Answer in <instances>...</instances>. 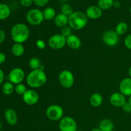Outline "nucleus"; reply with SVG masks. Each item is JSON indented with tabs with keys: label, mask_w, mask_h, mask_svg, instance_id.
I'll list each match as a JSON object with an SVG mask.
<instances>
[{
	"label": "nucleus",
	"mask_w": 131,
	"mask_h": 131,
	"mask_svg": "<svg viewBox=\"0 0 131 131\" xmlns=\"http://www.w3.org/2000/svg\"><path fill=\"white\" fill-rule=\"evenodd\" d=\"M10 35L14 43H23L29 38L30 30L26 24L24 23H17L12 28Z\"/></svg>",
	"instance_id": "f257e3e1"
},
{
	"label": "nucleus",
	"mask_w": 131,
	"mask_h": 131,
	"mask_svg": "<svg viewBox=\"0 0 131 131\" xmlns=\"http://www.w3.org/2000/svg\"><path fill=\"white\" fill-rule=\"evenodd\" d=\"M26 83L31 88H39L43 86L47 81V75L41 69L32 70L26 78Z\"/></svg>",
	"instance_id": "f03ea898"
},
{
	"label": "nucleus",
	"mask_w": 131,
	"mask_h": 131,
	"mask_svg": "<svg viewBox=\"0 0 131 131\" xmlns=\"http://www.w3.org/2000/svg\"><path fill=\"white\" fill-rule=\"evenodd\" d=\"M88 18L85 12L81 11L74 12L69 17L68 25L74 30H81L88 24Z\"/></svg>",
	"instance_id": "7ed1b4c3"
},
{
	"label": "nucleus",
	"mask_w": 131,
	"mask_h": 131,
	"mask_svg": "<svg viewBox=\"0 0 131 131\" xmlns=\"http://www.w3.org/2000/svg\"><path fill=\"white\" fill-rule=\"evenodd\" d=\"M26 20L30 25H40L44 20L43 12L38 8L31 9L26 14Z\"/></svg>",
	"instance_id": "20e7f679"
},
{
	"label": "nucleus",
	"mask_w": 131,
	"mask_h": 131,
	"mask_svg": "<svg viewBox=\"0 0 131 131\" xmlns=\"http://www.w3.org/2000/svg\"><path fill=\"white\" fill-rule=\"evenodd\" d=\"M47 117L52 121H60L63 117V109L61 106L52 104L48 106L46 111Z\"/></svg>",
	"instance_id": "39448f33"
},
{
	"label": "nucleus",
	"mask_w": 131,
	"mask_h": 131,
	"mask_svg": "<svg viewBox=\"0 0 131 131\" xmlns=\"http://www.w3.org/2000/svg\"><path fill=\"white\" fill-rule=\"evenodd\" d=\"M58 81L61 86L65 88H70L74 84V76L71 71L63 70L58 75Z\"/></svg>",
	"instance_id": "423d86ee"
},
{
	"label": "nucleus",
	"mask_w": 131,
	"mask_h": 131,
	"mask_svg": "<svg viewBox=\"0 0 131 131\" xmlns=\"http://www.w3.org/2000/svg\"><path fill=\"white\" fill-rule=\"evenodd\" d=\"M60 131H77L78 124L75 119L69 116H63L59 122Z\"/></svg>",
	"instance_id": "0eeeda50"
},
{
	"label": "nucleus",
	"mask_w": 131,
	"mask_h": 131,
	"mask_svg": "<svg viewBox=\"0 0 131 131\" xmlns=\"http://www.w3.org/2000/svg\"><path fill=\"white\" fill-rule=\"evenodd\" d=\"M47 44L52 49H61L66 46V38L61 33L54 34L49 38Z\"/></svg>",
	"instance_id": "6e6552de"
},
{
	"label": "nucleus",
	"mask_w": 131,
	"mask_h": 131,
	"mask_svg": "<svg viewBox=\"0 0 131 131\" xmlns=\"http://www.w3.org/2000/svg\"><path fill=\"white\" fill-rule=\"evenodd\" d=\"M26 74L24 70L19 67L14 68L8 73V78L10 83L14 84H18L23 83L25 79Z\"/></svg>",
	"instance_id": "1a4fd4ad"
},
{
	"label": "nucleus",
	"mask_w": 131,
	"mask_h": 131,
	"mask_svg": "<svg viewBox=\"0 0 131 131\" xmlns=\"http://www.w3.org/2000/svg\"><path fill=\"white\" fill-rule=\"evenodd\" d=\"M102 39L104 43L110 47H115L118 43L119 35L115 30H107L103 33Z\"/></svg>",
	"instance_id": "9d476101"
},
{
	"label": "nucleus",
	"mask_w": 131,
	"mask_h": 131,
	"mask_svg": "<svg viewBox=\"0 0 131 131\" xmlns=\"http://www.w3.org/2000/svg\"><path fill=\"white\" fill-rule=\"evenodd\" d=\"M23 102L28 106H33L38 103L39 101V95L33 89L27 90L23 96Z\"/></svg>",
	"instance_id": "9b49d317"
},
{
	"label": "nucleus",
	"mask_w": 131,
	"mask_h": 131,
	"mask_svg": "<svg viewBox=\"0 0 131 131\" xmlns=\"http://www.w3.org/2000/svg\"><path fill=\"white\" fill-rule=\"evenodd\" d=\"M110 102L114 107H122L126 101V97L120 92H115L110 97Z\"/></svg>",
	"instance_id": "f8f14e48"
},
{
	"label": "nucleus",
	"mask_w": 131,
	"mask_h": 131,
	"mask_svg": "<svg viewBox=\"0 0 131 131\" xmlns=\"http://www.w3.org/2000/svg\"><path fill=\"white\" fill-rule=\"evenodd\" d=\"M87 17L88 19L95 20L98 19L102 17L103 14V10L100 8L98 5H91L88 6L85 12Z\"/></svg>",
	"instance_id": "ddd939ff"
},
{
	"label": "nucleus",
	"mask_w": 131,
	"mask_h": 131,
	"mask_svg": "<svg viewBox=\"0 0 131 131\" xmlns=\"http://www.w3.org/2000/svg\"><path fill=\"white\" fill-rule=\"evenodd\" d=\"M119 90L125 97L131 95V78H125L120 81L119 84Z\"/></svg>",
	"instance_id": "4468645a"
},
{
	"label": "nucleus",
	"mask_w": 131,
	"mask_h": 131,
	"mask_svg": "<svg viewBox=\"0 0 131 131\" xmlns=\"http://www.w3.org/2000/svg\"><path fill=\"white\" fill-rule=\"evenodd\" d=\"M66 45L72 49H79L81 46V40L79 37L72 34L66 38Z\"/></svg>",
	"instance_id": "2eb2a0df"
},
{
	"label": "nucleus",
	"mask_w": 131,
	"mask_h": 131,
	"mask_svg": "<svg viewBox=\"0 0 131 131\" xmlns=\"http://www.w3.org/2000/svg\"><path fill=\"white\" fill-rule=\"evenodd\" d=\"M4 116L6 122L10 125H16L18 121L17 115L14 110L12 108H8L5 110Z\"/></svg>",
	"instance_id": "dca6fc26"
},
{
	"label": "nucleus",
	"mask_w": 131,
	"mask_h": 131,
	"mask_svg": "<svg viewBox=\"0 0 131 131\" xmlns=\"http://www.w3.org/2000/svg\"><path fill=\"white\" fill-rule=\"evenodd\" d=\"M54 23L56 25V26L58 28H63L68 25V22H69V17L66 16L64 14H57L54 19Z\"/></svg>",
	"instance_id": "f3484780"
},
{
	"label": "nucleus",
	"mask_w": 131,
	"mask_h": 131,
	"mask_svg": "<svg viewBox=\"0 0 131 131\" xmlns=\"http://www.w3.org/2000/svg\"><path fill=\"white\" fill-rule=\"evenodd\" d=\"M103 97L99 93H94L90 96V104L93 107H99L102 104Z\"/></svg>",
	"instance_id": "a211bd4d"
},
{
	"label": "nucleus",
	"mask_w": 131,
	"mask_h": 131,
	"mask_svg": "<svg viewBox=\"0 0 131 131\" xmlns=\"http://www.w3.org/2000/svg\"><path fill=\"white\" fill-rule=\"evenodd\" d=\"M11 51L14 56H16V57H20V56H23V54L24 53L25 48L23 43H14L12 46Z\"/></svg>",
	"instance_id": "6ab92c4d"
},
{
	"label": "nucleus",
	"mask_w": 131,
	"mask_h": 131,
	"mask_svg": "<svg viewBox=\"0 0 131 131\" xmlns=\"http://www.w3.org/2000/svg\"><path fill=\"white\" fill-rule=\"evenodd\" d=\"M99 127L102 131H113L114 129V124L110 119L105 118L101 120Z\"/></svg>",
	"instance_id": "aec40b11"
},
{
	"label": "nucleus",
	"mask_w": 131,
	"mask_h": 131,
	"mask_svg": "<svg viewBox=\"0 0 131 131\" xmlns=\"http://www.w3.org/2000/svg\"><path fill=\"white\" fill-rule=\"evenodd\" d=\"M10 13L11 11L8 5L5 3H0V20L8 19Z\"/></svg>",
	"instance_id": "412c9836"
},
{
	"label": "nucleus",
	"mask_w": 131,
	"mask_h": 131,
	"mask_svg": "<svg viewBox=\"0 0 131 131\" xmlns=\"http://www.w3.org/2000/svg\"><path fill=\"white\" fill-rule=\"evenodd\" d=\"M43 17H44V20H54L57 14H56V10L54 8L52 7H47L43 10Z\"/></svg>",
	"instance_id": "4be33fe9"
},
{
	"label": "nucleus",
	"mask_w": 131,
	"mask_h": 131,
	"mask_svg": "<svg viewBox=\"0 0 131 131\" xmlns=\"http://www.w3.org/2000/svg\"><path fill=\"white\" fill-rule=\"evenodd\" d=\"M128 29H129L128 24L125 22H120L116 24L115 31L120 36L125 35L127 32Z\"/></svg>",
	"instance_id": "5701e85b"
},
{
	"label": "nucleus",
	"mask_w": 131,
	"mask_h": 131,
	"mask_svg": "<svg viewBox=\"0 0 131 131\" xmlns=\"http://www.w3.org/2000/svg\"><path fill=\"white\" fill-rule=\"evenodd\" d=\"M15 91V86L14 84L10 81L5 82L2 86V92L6 95H10Z\"/></svg>",
	"instance_id": "b1692460"
},
{
	"label": "nucleus",
	"mask_w": 131,
	"mask_h": 131,
	"mask_svg": "<svg viewBox=\"0 0 131 131\" xmlns=\"http://www.w3.org/2000/svg\"><path fill=\"white\" fill-rule=\"evenodd\" d=\"M29 67L32 70H37L41 69V67L43 65L41 63L40 60L37 57H33L29 60Z\"/></svg>",
	"instance_id": "393cba45"
},
{
	"label": "nucleus",
	"mask_w": 131,
	"mask_h": 131,
	"mask_svg": "<svg viewBox=\"0 0 131 131\" xmlns=\"http://www.w3.org/2000/svg\"><path fill=\"white\" fill-rule=\"evenodd\" d=\"M114 0H99L98 6L102 10H109L113 6Z\"/></svg>",
	"instance_id": "a878e982"
},
{
	"label": "nucleus",
	"mask_w": 131,
	"mask_h": 131,
	"mask_svg": "<svg viewBox=\"0 0 131 131\" xmlns=\"http://www.w3.org/2000/svg\"><path fill=\"white\" fill-rule=\"evenodd\" d=\"M60 11H61V14H64L66 16L69 17L73 12H74V9L73 7L68 3H65L62 5L60 8Z\"/></svg>",
	"instance_id": "bb28decb"
},
{
	"label": "nucleus",
	"mask_w": 131,
	"mask_h": 131,
	"mask_svg": "<svg viewBox=\"0 0 131 131\" xmlns=\"http://www.w3.org/2000/svg\"><path fill=\"white\" fill-rule=\"evenodd\" d=\"M27 91L26 86L23 83H20V84H16L15 86V92L17 94L19 95H22L25 93V92Z\"/></svg>",
	"instance_id": "cd10ccee"
},
{
	"label": "nucleus",
	"mask_w": 131,
	"mask_h": 131,
	"mask_svg": "<svg viewBox=\"0 0 131 131\" xmlns=\"http://www.w3.org/2000/svg\"><path fill=\"white\" fill-rule=\"evenodd\" d=\"M72 30L73 29L69 25H67L61 28V33H60L67 38L68 37H69V36L72 34Z\"/></svg>",
	"instance_id": "c85d7f7f"
},
{
	"label": "nucleus",
	"mask_w": 131,
	"mask_h": 131,
	"mask_svg": "<svg viewBox=\"0 0 131 131\" xmlns=\"http://www.w3.org/2000/svg\"><path fill=\"white\" fill-rule=\"evenodd\" d=\"M33 3L37 6L39 7H43L47 5L49 0H33Z\"/></svg>",
	"instance_id": "c756f323"
},
{
	"label": "nucleus",
	"mask_w": 131,
	"mask_h": 131,
	"mask_svg": "<svg viewBox=\"0 0 131 131\" xmlns=\"http://www.w3.org/2000/svg\"><path fill=\"white\" fill-rule=\"evenodd\" d=\"M36 46H37V48L39 49L43 50L46 48V43L43 40L38 39L37 40V42H36Z\"/></svg>",
	"instance_id": "7c9ffc66"
},
{
	"label": "nucleus",
	"mask_w": 131,
	"mask_h": 131,
	"mask_svg": "<svg viewBox=\"0 0 131 131\" xmlns=\"http://www.w3.org/2000/svg\"><path fill=\"white\" fill-rule=\"evenodd\" d=\"M124 45L128 49L131 50V34L126 36L124 40Z\"/></svg>",
	"instance_id": "2f4dec72"
},
{
	"label": "nucleus",
	"mask_w": 131,
	"mask_h": 131,
	"mask_svg": "<svg viewBox=\"0 0 131 131\" xmlns=\"http://www.w3.org/2000/svg\"><path fill=\"white\" fill-rule=\"evenodd\" d=\"M20 3L24 7H29L33 3V0H20Z\"/></svg>",
	"instance_id": "473e14b6"
},
{
	"label": "nucleus",
	"mask_w": 131,
	"mask_h": 131,
	"mask_svg": "<svg viewBox=\"0 0 131 131\" xmlns=\"http://www.w3.org/2000/svg\"><path fill=\"white\" fill-rule=\"evenodd\" d=\"M122 109L125 113H131V106L130 104L128 102H126L125 103V104L122 106Z\"/></svg>",
	"instance_id": "72a5a7b5"
},
{
	"label": "nucleus",
	"mask_w": 131,
	"mask_h": 131,
	"mask_svg": "<svg viewBox=\"0 0 131 131\" xmlns=\"http://www.w3.org/2000/svg\"><path fill=\"white\" fill-rule=\"evenodd\" d=\"M5 38H6V34L5 31L0 29V44L5 41Z\"/></svg>",
	"instance_id": "f704fd0d"
},
{
	"label": "nucleus",
	"mask_w": 131,
	"mask_h": 131,
	"mask_svg": "<svg viewBox=\"0 0 131 131\" xmlns=\"http://www.w3.org/2000/svg\"><path fill=\"white\" fill-rule=\"evenodd\" d=\"M6 55H5V53L2 52H0V65L4 63L6 61Z\"/></svg>",
	"instance_id": "c9c22d12"
},
{
	"label": "nucleus",
	"mask_w": 131,
	"mask_h": 131,
	"mask_svg": "<svg viewBox=\"0 0 131 131\" xmlns=\"http://www.w3.org/2000/svg\"><path fill=\"white\" fill-rule=\"evenodd\" d=\"M121 2L118 0H114L113 3V7L115 8H119L121 7Z\"/></svg>",
	"instance_id": "e433bc0d"
},
{
	"label": "nucleus",
	"mask_w": 131,
	"mask_h": 131,
	"mask_svg": "<svg viewBox=\"0 0 131 131\" xmlns=\"http://www.w3.org/2000/svg\"><path fill=\"white\" fill-rule=\"evenodd\" d=\"M4 79H5V73L3 70L0 69V85L3 83Z\"/></svg>",
	"instance_id": "4c0bfd02"
},
{
	"label": "nucleus",
	"mask_w": 131,
	"mask_h": 131,
	"mask_svg": "<svg viewBox=\"0 0 131 131\" xmlns=\"http://www.w3.org/2000/svg\"><path fill=\"white\" fill-rule=\"evenodd\" d=\"M91 131H102V130L99 127V128H94V129H92Z\"/></svg>",
	"instance_id": "58836bf2"
},
{
	"label": "nucleus",
	"mask_w": 131,
	"mask_h": 131,
	"mask_svg": "<svg viewBox=\"0 0 131 131\" xmlns=\"http://www.w3.org/2000/svg\"><path fill=\"white\" fill-rule=\"evenodd\" d=\"M128 74H129V78H131V66L129 67V70H128Z\"/></svg>",
	"instance_id": "ea45409f"
},
{
	"label": "nucleus",
	"mask_w": 131,
	"mask_h": 131,
	"mask_svg": "<svg viewBox=\"0 0 131 131\" xmlns=\"http://www.w3.org/2000/svg\"><path fill=\"white\" fill-rule=\"evenodd\" d=\"M128 102H129V103L130 104V106H131V95H130V96H129V100H128Z\"/></svg>",
	"instance_id": "a19ab883"
},
{
	"label": "nucleus",
	"mask_w": 131,
	"mask_h": 131,
	"mask_svg": "<svg viewBox=\"0 0 131 131\" xmlns=\"http://www.w3.org/2000/svg\"><path fill=\"white\" fill-rule=\"evenodd\" d=\"M129 12H130V13L131 14V6H130V7L129 8Z\"/></svg>",
	"instance_id": "79ce46f5"
},
{
	"label": "nucleus",
	"mask_w": 131,
	"mask_h": 131,
	"mask_svg": "<svg viewBox=\"0 0 131 131\" xmlns=\"http://www.w3.org/2000/svg\"><path fill=\"white\" fill-rule=\"evenodd\" d=\"M1 125H1V123L0 122V129H1Z\"/></svg>",
	"instance_id": "37998d69"
},
{
	"label": "nucleus",
	"mask_w": 131,
	"mask_h": 131,
	"mask_svg": "<svg viewBox=\"0 0 131 131\" xmlns=\"http://www.w3.org/2000/svg\"><path fill=\"white\" fill-rule=\"evenodd\" d=\"M130 31H131V24H130Z\"/></svg>",
	"instance_id": "c03bdc74"
},
{
	"label": "nucleus",
	"mask_w": 131,
	"mask_h": 131,
	"mask_svg": "<svg viewBox=\"0 0 131 131\" xmlns=\"http://www.w3.org/2000/svg\"><path fill=\"white\" fill-rule=\"evenodd\" d=\"M77 131H83V130H78Z\"/></svg>",
	"instance_id": "a18cd8bd"
}]
</instances>
